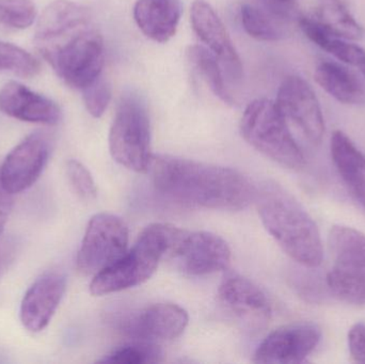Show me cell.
<instances>
[{
    "label": "cell",
    "mask_w": 365,
    "mask_h": 364,
    "mask_svg": "<svg viewBox=\"0 0 365 364\" xmlns=\"http://www.w3.org/2000/svg\"><path fill=\"white\" fill-rule=\"evenodd\" d=\"M328 249V290L344 303L365 307V234L351 227H332Z\"/></svg>",
    "instance_id": "cell-7"
},
{
    "label": "cell",
    "mask_w": 365,
    "mask_h": 364,
    "mask_svg": "<svg viewBox=\"0 0 365 364\" xmlns=\"http://www.w3.org/2000/svg\"><path fill=\"white\" fill-rule=\"evenodd\" d=\"M221 303L251 326L264 327L272 316L267 295L251 280L242 276L227 275L219 286Z\"/></svg>",
    "instance_id": "cell-15"
},
{
    "label": "cell",
    "mask_w": 365,
    "mask_h": 364,
    "mask_svg": "<svg viewBox=\"0 0 365 364\" xmlns=\"http://www.w3.org/2000/svg\"><path fill=\"white\" fill-rule=\"evenodd\" d=\"M277 106L287 120L317 145L325 134V120L319 98L308 81L297 75L285 77L277 94Z\"/></svg>",
    "instance_id": "cell-9"
},
{
    "label": "cell",
    "mask_w": 365,
    "mask_h": 364,
    "mask_svg": "<svg viewBox=\"0 0 365 364\" xmlns=\"http://www.w3.org/2000/svg\"><path fill=\"white\" fill-rule=\"evenodd\" d=\"M149 171L160 194L190 207L240 211L257 196V187L246 175L227 167L153 155Z\"/></svg>",
    "instance_id": "cell-2"
},
{
    "label": "cell",
    "mask_w": 365,
    "mask_h": 364,
    "mask_svg": "<svg viewBox=\"0 0 365 364\" xmlns=\"http://www.w3.org/2000/svg\"><path fill=\"white\" fill-rule=\"evenodd\" d=\"M38 60L16 45L0 41V74L32 78L40 73Z\"/></svg>",
    "instance_id": "cell-25"
},
{
    "label": "cell",
    "mask_w": 365,
    "mask_h": 364,
    "mask_svg": "<svg viewBox=\"0 0 365 364\" xmlns=\"http://www.w3.org/2000/svg\"><path fill=\"white\" fill-rule=\"evenodd\" d=\"M187 56L212 93L225 104L235 105V98L227 88L225 72L216 56L202 45H192L189 47Z\"/></svg>",
    "instance_id": "cell-23"
},
{
    "label": "cell",
    "mask_w": 365,
    "mask_h": 364,
    "mask_svg": "<svg viewBox=\"0 0 365 364\" xmlns=\"http://www.w3.org/2000/svg\"><path fill=\"white\" fill-rule=\"evenodd\" d=\"M163 352L151 342L134 341L105 356L101 363H158L162 361Z\"/></svg>",
    "instance_id": "cell-26"
},
{
    "label": "cell",
    "mask_w": 365,
    "mask_h": 364,
    "mask_svg": "<svg viewBox=\"0 0 365 364\" xmlns=\"http://www.w3.org/2000/svg\"><path fill=\"white\" fill-rule=\"evenodd\" d=\"M362 73H364V76L365 77V66L361 68Z\"/></svg>",
    "instance_id": "cell-34"
},
{
    "label": "cell",
    "mask_w": 365,
    "mask_h": 364,
    "mask_svg": "<svg viewBox=\"0 0 365 364\" xmlns=\"http://www.w3.org/2000/svg\"><path fill=\"white\" fill-rule=\"evenodd\" d=\"M9 256L10 254H9L8 249L6 247H0V275L8 264Z\"/></svg>",
    "instance_id": "cell-32"
},
{
    "label": "cell",
    "mask_w": 365,
    "mask_h": 364,
    "mask_svg": "<svg viewBox=\"0 0 365 364\" xmlns=\"http://www.w3.org/2000/svg\"><path fill=\"white\" fill-rule=\"evenodd\" d=\"M109 150L113 160L139 173L151 166V126L143 98L136 93L122 96L109 132Z\"/></svg>",
    "instance_id": "cell-6"
},
{
    "label": "cell",
    "mask_w": 365,
    "mask_h": 364,
    "mask_svg": "<svg viewBox=\"0 0 365 364\" xmlns=\"http://www.w3.org/2000/svg\"><path fill=\"white\" fill-rule=\"evenodd\" d=\"M182 15L181 0H137L134 19L148 38L168 42L177 33Z\"/></svg>",
    "instance_id": "cell-18"
},
{
    "label": "cell",
    "mask_w": 365,
    "mask_h": 364,
    "mask_svg": "<svg viewBox=\"0 0 365 364\" xmlns=\"http://www.w3.org/2000/svg\"><path fill=\"white\" fill-rule=\"evenodd\" d=\"M190 21L195 34L206 48L216 56L230 80L242 76V66L227 28L212 6L205 0H195L191 6Z\"/></svg>",
    "instance_id": "cell-14"
},
{
    "label": "cell",
    "mask_w": 365,
    "mask_h": 364,
    "mask_svg": "<svg viewBox=\"0 0 365 364\" xmlns=\"http://www.w3.org/2000/svg\"><path fill=\"white\" fill-rule=\"evenodd\" d=\"M36 48L58 76L83 91L102 76L105 49L90 9L70 0H56L38 19Z\"/></svg>",
    "instance_id": "cell-1"
},
{
    "label": "cell",
    "mask_w": 365,
    "mask_h": 364,
    "mask_svg": "<svg viewBox=\"0 0 365 364\" xmlns=\"http://www.w3.org/2000/svg\"><path fill=\"white\" fill-rule=\"evenodd\" d=\"M83 102L90 115L101 118L104 115L111 100V88L100 77L98 80L83 90Z\"/></svg>",
    "instance_id": "cell-28"
},
{
    "label": "cell",
    "mask_w": 365,
    "mask_h": 364,
    "mask_svg": "<svg viewBox=\"0 0 365 364\" xmlns=\"http://www.w3.org/2000/svg\"><path fill=\"white\" fill-rule=\"evenodd\" d=\"M298 25L311 42L334 56L339 61L360 68L365 66V51L362 47L346 38L330 33L311 15L300 17Z\"/></svg>",
    "instance_id": "cell-21"
},
{
    "label": "cell",
    "mask_w": 365,
    "mask_h": 364,
    "mask_svg": "<svg viewBox=\"0 0 365 364\" xmlns=\"http://www.w3.org/2000/svg\"><path fill=\"white\" fill-rule=\"evenodd\" d=\"M168 259L191 276L223 271L231 262V250L225 239L210 232H188L180 229Z\"/></svg>",
    "instance_id": "cell-10"
},
{
    "label": "cell",
    "mask_w": 365,
    "mask_h": 364,
    "mask_svg": "<svg viewBox=\"0 0 365 364\" xmlns=\"http://www.w3.org/2000/svg\"><path fill=\"white\" fill-rule=\"evenodd\" d=\"M240 130L245 140L266 157L293 170L306 164L304 154L276 102L257 98L247 106Z\"/></svg>",
    "instance_id": "cell-5"
},
{
    "label": "cell",
    "mask_w": 365,
    "mask_h": 364,
    "mask_svg": "<svg viewBox=\"0 0 365 364\" xmlns=\"http://www.w3.org/2000/svg\"><path fill=\"white\" fill-rule=\"evenodd\" d=\"M36 6L32 0H0V25L15 29H26L36 17Z\"/></svg>",
    "instance_id": "cell-27"
},
{
    "label": "cell",
    "mask_w": 365,
    "mask_h": 364,
    "mask_svg": "<svg viewBox=\"0 0 365 364\" xmlns=\"http://www.w3.org/2000/svg\"><path fill=\"white\" fill-rule=\"evenodd\" d=\"M324 29L349 41L364 38V26L355 19L342 0H319L311 15Z\"/></svg>",
    "instance_id": "cell-22"
},
{
    "label": "cell",
    "mask_w": 365,
    "mask_h": 364,
    "mask_svg": "<svg viewBox=\"0 0 365 364\" xmlns=\"http://www.w3.org/2000/svg\"><path fill=\"white\" fill-rule=\"evenodd\" d=\"M322 331L314 323L284 325L270 333L259 344L253 361L257 363H302L314 352Z\"/></svg>",
    "instance_id": "cell-12"
},
{
    "label": "cell",
    "mask_w": 365,
    "mask_h": 364,
    "mask_svg": "<svg viewBox=\"0 0 365 364\" xmlns=\"http://www.w3.org/2000/svg\"><path fill=\"white\" fill-rule=\"evenodd\" d=\"M240 19L245 31L259 41L274 42L282 40L289 33L284 17L252 4L242 6Z\"/></svg>",
    "instance_id": "cell-24"
},
{
    "label": "cell",
    "mask_w": 365,
    "mask_h": 364,
    "mask_svg": "<svg viewBox=\"0 0 365 364\" xmlns=\"http://www.w3.org/2000/svg\"><path fill=\"white\" fill-rule=\"evenodd\" d=\"M332 162L351 196L365 211V156L342 130L330 140Z\"/></svg>",
    "instance_id": "cell-19"
},
{
    "label": "cell",
    "mask_w": 365,
    "mask_h": 364,
    "mask_svg": "<svg viewBox=\"0 0 365 364\" xmlns=\"http://www.w3.org/2000/svg\"><path fill=\"white\" fill-rule=\"evenodd\" d=\"M314 78L331 98L345 105H365V85L344 64L323 61L317 66Z\"/></svg>",
    "instance_id": "cell-20"
},
{
    "label": "cell",
    "mask_w": 365,
    "mask_h": 364,
    "mask_svg": "<svg viewBox=\"0 0 365 364\" xmlns=\"http://www.w3.org/2000/svg\"><path fill=\"white\" fill-rule=\"evenodd\" d=\"M281 2H285V4H289V2H293L294 0H279Z\"/></svg>",
    "instance_id": "cell-33"
},
{
    "label": "cell",
    "mask_w": 365,
    "mask_h": 364,
    "mask_svg": "<svg viewBox=\"0 0 365 364\" xmlns=\"http://www.w3.org/2000/svg\"><path fill=\"white\" fill-rule=\"evenodd\" d=\"M68 180L75 192L85 200H92L98 194L96 182L90 171L78 160H68L66 164Z\"/></svg>",
    "instance_id": "cell-29"
},
{
    "label": "cell",
    "mask_w": 365,
    "mask_h": 364,
    "mask_svg": "<svg viewBox=\"0 0 365 364\" xmlns=\"http://www.w3.org/2000/svg\"><path fill=\"white\" fill-rule=\"evenodd\" d=\"M51 153L49 139L44 132H34L6 156L0 167V182L10 194L31 187L42 175Z\"/></svg>",
    "instance_id": "cell-13"
},
{
    "label": "cell",
    "mask_w": 365,
    "mask_h": 364,
    "mask_svg": "<svg viewBox=\"0 0 365 364\" xmlns=\"http://www.w3.org/2000/svg\"><path fill=\"white\" fill-rule=\"evenodd\" d=\"M12 204V194H10L2 186L1 182H0V235H1L4 226H6V222H8Z\"/></svg>",
    "instance_id": "cell-31"
},
{
    "label": "cell",
    "mask_w": 365,
    "mask_h": 364,
    "mask_svg": "<svg viewBox=\"0 0 365 364\" xmlns=\"http://www.w3.org/2000/svg\"><path fill=\"white\" fill-rule=\"evenodd\" d=\"M349 348L356 363H365V323H357L349 329Z\"/></svg>",
    "instance_id": "cell-30"
},
{
    "label": "cell",
    "mask_w": 365,
    "mask_h": 364,
    "mask_svg": "<svg viewBox=\"0 0 365 364\" xmlns=\"http://www.w3.org/2000/svg\"><path fill=\"white\" fill-rule=\"evenodd\" d=\"M128 227L123 219L113 214L93 216L77 256V269L83 275H96L128 251Z\"/></svg>",
    "instance_id": "cell-8"
},
{
    "label": "cell",
    "mask_w": 365,
    "mask_h": 364,
    "mask_svg": "<svg viewBox=\"0 0 365 364\" xmlns=\"http://www.w3.org/2000/svg\"><path fill=\"white\" fill-rule=\"evenodd\" d=\"M179 229L170 224L147 227L134 247L115 263L94 275L90 292L94 296L111 294L140 286L158 269L160 261L168 258Z\"/></svg>",
    "instance_id": "cell-4"
},
{
    "label": "cell",
    "mask_w": 365,
    "mask_h": 364,
    "mask_svg": "<svg viewBox=\"0 0 365 364\" xmlns=\"http://www.w3.org/2000/svg\"><path fill=\"white\" fill-rule=\"evenodd\" d=\"M0 111L29 123L57 125L62 120L61 109L53 100L17 81H9L0 90Z\"/></svg>",
    "instance_id": "cell-17"
},
{
    "label": "cell",
    "mask_w": 365,
    "mask_h": 364,
    "mask_svg": "<svg viewBox=\"0 0 365 364\" xmlns=\"http://www.w3.org/2000/svg\"><path fill=\"white\" fill-rule=\"evenodd\" d=\"M188 314L173 303H155L118 318V329L134 341H171L184 333Z\"/></svg>",
    "instance_id": "cell-11"
},
{
    "label": "cell",
    "mask_w": 365,
    "mask_h": 364,
    "mask_svg": "<svg viewBox=\"0 0 365 364\" xmlns=\"http://www.w3.org/2000/svg\"><path fill=\"white\" fill-rule=\"evenodd\" d=\"M255 202L266 230L292 260L308 269L322 264L323 241L317 224L291 192L267 182L257 188Z\"/></svg>",
    "instance_id": "cell-3"
},
{
    "label": "cell",
    "mask_w": 365,
    "mask_h": 364,
    "mask_svg": "<svg viewBox=\"0 0 365 364\" xmlns=\"http://www.w3.org/2000/svg\"><path fill=\"white\" fill-rule=\"evenodd\" d=\"M62 274L47 273L38 278L26 292L21 301V322L27 331L40 333L51 323L66 292Z\"/></svg>",
    "instance_id": "cell-16"
}]
</instances>
